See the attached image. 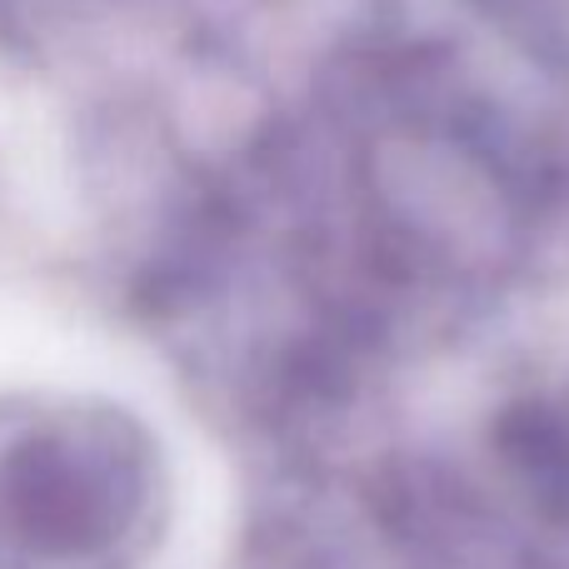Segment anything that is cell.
Here are the masks:
<instances>
[{
    "label": "cell",
    "mask_w": 569,
    "mask_h": 569,
    "mask_svg": "<svg viewBox=\"0 0 569 569\" xmlns=\"http://www.w3.org/2000/svg\"><path fill=\"white\" fill-rule=\"evenodd\" d=\"M150 515L140 425L70 400L0 410V569H140Z\"/></svg>",
    "instance_id": "obj_1"
}]
</instances>
